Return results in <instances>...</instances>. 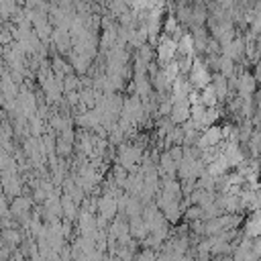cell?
<instances>
[{
    "mask_svg": "<svg viewBox=\"0 0 261 261\" xmlns=\"http://www.w3.org/2000/svg\"><path fill=\"white\" fill-rule=\"evenodd\" d=\"M173 47H175V45H173L171 41L161 43V51H159V53H161V59H169V57L173 55Z\"/></svg>",
    "mask_w": 261,
    "mask_h": 261,
    "instance_id": "1",
    "label": "cell"
},
{
    "mask_svg": "<svg viewBox=\"0 0 261 261\" xmlns=\"http://www.w3.org/2000/svg\"><path fill=\"white\" fill-rule=\"evenodd\" d=\"M218 137H220V133H218V128H210V130L206 133V137H204V141H202V145H208V143H216V141H218Z\"/></svg>",
    "mask_w": 261,
    "mask_h": 261,
    "instance_id": "2",
    "label": "cell"
},
{
    "mask_svg": "<svg viewBox=\"0 0 261 261\" xmlns=\"http://www.w3.org/2000/svg\"><path fill=\"white\" fill-rule=\"evenodd\" d=\"M204 96H206V98H204L206 104H214V102H216V94H214L212 88H206V94H204Z\"/></svg>",
    "mask_w": 261,
    "mask_h": 261,
    "instance_id": "3",
    "label": "cell"
}]
</instances>
